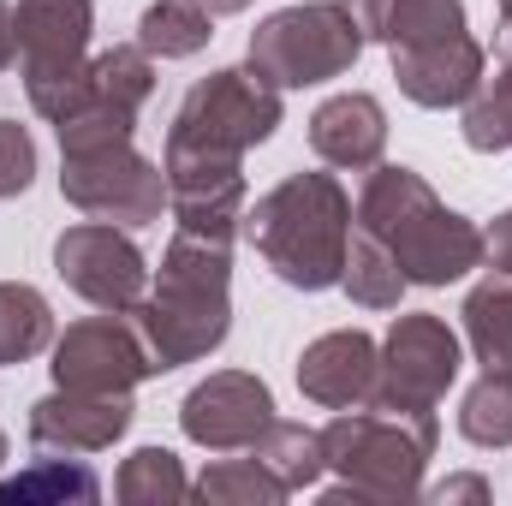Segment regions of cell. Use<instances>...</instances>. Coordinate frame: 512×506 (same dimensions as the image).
I'll use <instances>...</instances> for the list:
<instances>
[{
	"label": "cell",
	"instance_id": "obj_6",
	"mask_svg": "<svg viewBox=\"0 0 512 506\" xmlns=\"http://www.w3.org/2000/svg\"><path fill=\"white\" fill-rule=\"evenodd\" d=\"M18 36V78L30 108L60 126L90 84V42H96V0H18L12 6Z\"/></svg>",
	"mask_w": 512,
	"mask_h": 506
},
{
	"label": "cell",
	"instance_id": "obj_23",
	"mask_svg": "<svg viewBox=\"0 0 512 506\" xmlns=\"http://www.w3.org/2000/svg\"><path fill=\"white\" fill-rule=\"evenodd\" d=\"M48 346H54V304L24 280H0V370L30 364Z\"/></svg>",
	"mask_w": 512,
	"mask_h": 506
},
{
	"label": "cell",
	"instance_id": "obj_32",
	"mask_svg": "<svg viewBox=\"0 0 512 506\" xmlns=\"http://www.w3.org/2000/svg\"><path fill=\"white\" fill-rule=\"evenodd\" d=\"M429 501H441V506H453V501H489V483L477 477V471H459V477H447V483H435L429 489Z\"/></svg>",
	"mask_w": 512,
	"mask_h": 506
},
{
	"label": "cell",
	"instance_id": "obj_17",
	"mask_svg": "<svg viewBox=\"0 0 512 506\" xmlns=\"http://www.w3.org/2000/svg\"><path fill=\"white\" fill-rule=\"evenodd\" d=\"M310 155L334 173H370L387 155V108L370 90H340L310 114Z\"/></svg>",
	"mask_w": 512,
	"mask_h": 506
},
{
	"label": "cell",
	"instance_id": "obj_19",
	"mask_svg": "<svg viewBox=\"0 0 512 506\" xmlns=\"http://www.w3.org/2000/svg\"><path fill=\"white\" fill-rule=\"evenodd\" d=\"M465 346L483 370H512V274H489L459 304Z\"/></svg>",
	"mask_w": 512,
	"mask_h": 506
},
{
	"label": "cell",
	"instance_id": "obj_22",
	"mask_svg": "<svg viewBox=\"0 0 512 506\" xmlns=\"http://www.w3.org/2000/svg\"><path fill=\"white\" fill-rule=\"evenodd\" d=\"M215 42V18L191 0H149L137 18V48L149 60H197Z\"/></svg>",
	"mask_w": 512,
	"mask_h": 506
},
{
	"label": "cell",
	"instance_id": "obj_14",
	"mask_svg": "<svg viewBox=\"0 0 512 506\" xmlns=\"http://www.w3.org/2000/svg\"><path fill=\"white\" fill-rule=\"evenodd\" d=\"M137 423L131 393H78V387H54L30 405V447L36 453H108L114 441H126V429Z\"/></svg>",
	"mask_w": 512,
	"mask_h": 506
},
{
	"label": "cell",
	"instance_id": "obj_4",
	"mask_svg": "<svg viewBox=\"0 0 512 506\" xmlns=\"http://www.w3.org/2000/svg\"><path fill=\"white\" fill-rule=\"evenodd\" d=\"M441 423L435 411L399 405H352L322 423V453L340 483L322 489L328 506H399L423 495V471L435 459Z\"/></svg>",
	"mask_w": 512,
	"mask_h": 506
},
{
	"label": "cell",
	"instance_id": "obj_37",
	"mask_svg": "<svg viewBox=\"0 0 512 506\" xmlns=\"http://www.w3.org/2000/svg\"><path fill=\"white\" fill-rule=\"evenodd\" d=\"M0 465H6V429H0Z\"/></svg>",
	"mask_w": 512,
	"mask_h": 506
},
{
	"label": "cell",
	"instance_id": "obj_24",
	"mask_svg": "<svg viewBox=\"0 0 512 506\" xmlns=\"http://www.w3.org/2000/svg\"><path fill=\"white\" fill-rule=\"evenodd\" d=\"M459 137L477 155H512V60L483 72V84L459 108Z\"/></svg>",
	"mask_w": 512,
	"mask_h": 506
},
{
	"label": "cell",
	"instance_id": "obj_30",
	"mask_svg": "<svg viewBox=\"0 0 512 506\" xmlns=\"http://www.w3.org/2000/svg\"><path fill=\"white\" fill-rule=\"evenodd\" d=\"M36 185V137L18 120H0V203L24 197Z\"/></svg>",
	"mask_w": 512,
	"mask_h": 506
},
{
	"label": "cell",
	"instance_id": "obj_3",
	"mask_svg": "<svg viewBox=\"0 0 512 506\" xmlns=\"http://www.w3.org/2000/svg\"><path fill=\"white\" fill-rule=\"evenodd\" d=\"M245 239L268 274L292 292L340 286L352 245V197L340 173H286L245 209Z\"/></svg>",
	"mask_w": 512,
	"mask_h": 506
},
{
	"label": "cell",
	"instance_id": "obj_21",
	"mask_svg": "<svg viewBox=\"0 0 512 506\" xmlns=\"http://www.w3.org/2000/svg\"><path fill=\"white\" fill-rule=\"evenodd\" d=\"M256 459L280 477V489L286 495H304V489H322V477H328V453H322V429H310V423H286V417H274L262 435H256L251 447Z\"/></svg>",
	"mask_w": 512,
	"mask_h": 506
},
{
	"label": "cell",
	"instance_id": "obj_16",
	"mask_svg": "<svg viewBox=\"0 0 512 506\" xmlns=\"http://www.w3.org/2000/svg\"><path fill=\"white\" fill-rule=\"evenodd\" d=\"M376 370H382V340H370L364 328H334L298 352V393L322 411H352L370 405Z\"/></svg>",
	"mask_w": 512,
	"mask_h": 506
},
{
	"label": "cell",
	"instance_id": "obj_29",
	"mask_svg": "<svg viewBox=\"0 0 512 506\" xmlns=\"http://www.w3.org/2000/svg\"><path fill=\"white\" fill-rule=\"evenodd\" d=\"M459 30H471L465 0H393L382 24V48H417V42L459 36Z\"/></svg>",
	"mask_w": 512,
	"mask_h": 506
},
{
	"label": "cell",
	"instance_id": "obj_13",
	"mask_svg": "<svg viewBox=\"0 0 512 506\" xmlns=\"http://www.w3.org/2000/svg\"><path fill=\"white\" fill-rule=\"evenodd\" d=\"M161 167H167V215L179 233L215 245L245 239V209H251L245 161H161Z\"/></svg>",
	"mask_w": 512,
	"mask_h": 506
},
{
	"label": "cell",
	"instance_id": "obj_11",
	"mask_svg": "<svg viewBox=\"0 0 512 506\" xmlns=\"http://www.w3.org/2000/svg\"><path fill=\"white\" fill-rule=\"evenodd\" d=\"M48 358H54L48 364L54 387H78V393H131L137 381L155 376L126 310H102V316L72 322L66 334H54Z\"/></svg>",
	"mask_w": 512,
	"mask_h": 506
},
{
	"label": "cell",
	"instance_id": "obj_26",
	"mask_svg": "<svg viewBox=\"0 0 512 506\" xmlns=\"http://www.w3.org/2000/svg\"><path fill=\"white\" fill-rule=\"evenodd\" d=\"M114 495L126 506H173L191 495V477H185L173 447H137L114 471Z\"/></svg>",
	"mask_w": 512,
	"mask_h": 506
},
{
	"label": "cell",
	"instance_id": "obj_35",
	"mask_svg": "<svg viewBox=\"0 0 512 506\" xmlns=\"http://www.w3.org/2000/svg\"><path fill=\"white\" fill-rule=\"evenodd\" d=\"M191 6H203L209 18H239V12H251L256 0H191Z\"/></svg>",
	"mask_w": 512,
	"mask_h": 506
},
{
	"label": "cell",
	"instance_id": "obj_28",
	"mask_svg": "<svg viewBox=\"0 0 512 506\" xmlns=\"http://www.w3.org/2000/svg\"><path fill=\"white\" fill-rule=\"evenodd\" d=\"M191 495L209 506H280L286 501V489H280V477L262 465V459H215L197 483H191Z\"/></svg>",
	"mask_w": 512,
	"mask_h": 506
},
{
	"label": "cell",
	"instance_id": "obj_20",
	"mask_svg": "<svg viewBox=\"0 0 512 506\" xmlns=\"http://www.w3.org/2000/svg\"><path fill=\"white\" fill-rule=\"evenodd\" d=\"M155 96V60L137 48V42H114L102 54H90V84H84V102L96 108H120V114H143ZM78 102V108H84ZM72 108V114H78Z\"/></svg>",
	"mask_w": 512,
	"mask_h": 506
},
{
	"label": "cell",
	"instance_id": "obj_7",
	"mask_svg": "<svg viewBox=\"0 0 512 506\" xmlns=\"http://www.w3.org/2000/svg\"><path fill=\"white\" fill-rule=\"evenodd\" d=\"M358 54H364V30L352 24L340 0H298V6L268 12L245 48V60L280 90L334 84L358 66Z\"/></svg>",
	"mask_w": 512,
	"mask_h": 506
},
{
	"label": "cell",
	"instance_id": "obj_5",
	"mask_svg": "<svg viewBox=\"0 0 512 506\" xmlns=\"http://www.w3.org/2000/svg\"><path fill=\"white\" fill-rule=\"evenodd\" d=\"M286 120V90L268 84L251 60L245 66H215L197 78L167 126L161 161H245L256 143H268Z\"/></svg>",
	"mask_w": 512,
	"mask_h": 506
},
{
	"label": "cell",
	"instance_id": "obj_34",
	"mask_svg": "<svg viewBox=\"0 0 512 506\" xmlns=\"http://www.w3.org/2000/svg\"><path fill=\"white\" fill-rule=\"evenodd\" d=\"M12 54H18V36H12V6L0 0V72L12 66Z\"/></svg>",
	"mask_w": 512,
	"mask_h": 506
},
{
	"label": "cell",
	"instance_id": "obj_10",
	"mask_svg": "<svg viewBox=\"0 0 512 506\" xmlns=\"http://www.w3.org/2000/svg\"><path fill=\"white\" fill-rule=\"evenodd\" d=\"M54 274L66 292H78L96 310H131L149 292V256L137 251L126 227L114 221H78L54 239Z\"/></svg>",
	"mask_w": 512,
	"mask_h": 506
},
{
	"label": "cell",
	"instance_id": "obj_18",
	"mask_svg": "<svg viewBox=\"0 0 512 506\" xmlns=\"http://www.w3.org/2000/svg\"><path fill=\"white\" fill-rule=\"evenodd\" d=\"M102 477L78 453H36L18 477H0V506H96Z\"/></svg>",
	"mask_w": 512,
	"mask_h": 506
},
{
	"label": "cell",
	"instance_id": "obj_31",
	"mask_svg": "<svg viewBox=\"0 0 512 506\" xmlns=\"http://www.w3.org/2000/svg\"><path fill=\"white\" fill-rule=\"evenodd\" d=\"M483 262L495 274H512V209H501L489 227H483Z\"/></svg>",
	"mask_w": 512,
	"mask_h": 506
},
{
	"label": "cell",
	"instance_id": "obj_8",
	"mask_svg": "<svg viewBox=\"0 0 512 506\" xmlns=\"http://www.w3.org/2000/svg\"><path fill=\"white\" fill-rule=\"evenodd\" d=\"M60 197L84 221H114V227L137 233L167 215V167L149 161L137 143L60 155Z\"/></svg>",
	"mask_w": 512,
	"mask_h": 506
},
{
	"label": "cell",
	"instance_id": "obj_33",
	"mask_svg": "<svg viewBox=\"0 0 512 506\" xmlns=\"http://www.w3.org/2000/svg\"><path fill=\"white\" fill-rule=\"evenodd\" d=\"M346 12H352V24L364 30V42H382V24H387V6L393 0H340Z\"/></svg>",
	"mask_w": 512,
	"mask_h": 506
},
{
	"label": "cell",
	"instance_id": "obj_2",
	"mask_svg": "<svg viewBox=\"0 0 512 506\" xmlns=\"http://www.w3.org/2000/svg\"><path fill=\"white\" fill-rule=\"evenodd\" d=\"M352 227L387 245L405 286H453L483 268V227L447 209L417 167H370L352 203Z\"/></svg>",
	"mask_w": 512,
	"mask_h": 506
},
{
	"label": "cell",
	"instance_id": "obj_27",
	"mask_svg": "<svg viewBox=\"0 0 512 506\" xmlns=\"http://www.w3.org/2000/svg\"><path fill=\"white\" fill-rule=\"evenodd\" d=\"M459 435L471 447H512V370H483L465 387Z\"/></svg>",
	"mask_w": 512,
	"mask_h": 506
},
{
	"label": "cell",
	"instance_id": "obj_9",
	"mask_svg": "<svg viewBox=\"0 0 512 506\" xmlns=\"http://www.w3.org/2000/svg\"><path fill=\"white\" fill-rule=\"evenodd\" d=\"M465 370V346L459 334L435 316V310H405L393 316L382 334V370L370 405H399V411H435L447 399V387Z\"/></svg>",
	"mask_w": 512,
	"mask_h": 506
},
{
	"label": "cell",
	"instance_id": "obj_12",
	"mask_svg": "<svg viewBox=\"0 0 512 506\" xmlns=\"http://www.w3.org/2000/svg\"><path fill=\"white\" fill-rule=\"evenodd\" d=\"M274 423V393L251 370H215L179 399V429L203 453H251Z\"/></svg>",
	"mask_w": 512,
	"mask_h": 506
},
{
	"label": "cell",
	"instance_id": "obj_36",
	"mask_svg": "<svg viewBox=\"0 0 512 506\" xmlns=\"http://www.w3.org/2000/svg\"><path fill=\"white\" fill-rule=\"evenodd\" d=\"M501 12V60H512V0H495Z\"/></svg>",
	"mask_w": 512,
	"mask_h": 506
},
{
	"label": "cell",
	"instance_id": "obj_15",
	"mask_svg": "<svg viewBox=\"0 0 512 506\" xmlns=\"http://www.w3.org/2000/svg\"><path fill=\"white\" fill-rule=\"evenodd\" d=\"M393 60V84L411 108H429V114H447V108H465L471 90L483 84L489 72V54L471 30L459 36H435V42H417V48H387Z\"/></svg>",
	"mask_w": 512,
	"mask_h": 506
},
{
	"label": "cell",
	"instance_id": "obj_25",
	"mask_svg": "<svg viewBox=\"0 0 512 506\" xmlns=\"http://www.w3.org/2000/svg\"><path fill=\"white\" fill-rule=\"evenodd\" d=\"M340 292H346L358 310H399V298H405V274H399V262L387 256V245H376L370 233L352 227L346 268H340Z\"/></svg>",
	"mask_w": 512,
	"mask_h": 506
},
{
	"label": "cell",
	"instance_id": "obj_1",
	"mask_svg": "<svg viewBox=\"0 0 512 506\" xmlns=\"http://www.w3.org/2000/svg\"><path fill=\"white\" fill-rule=\"evenodd\" d=\"M155 376L203 364L233 334V245L179 233L167 239L161 268H149V292L126 310Z\"/></svg>",
	"mask_w": 512,
	"mask_h": 506
}]
</instances>
